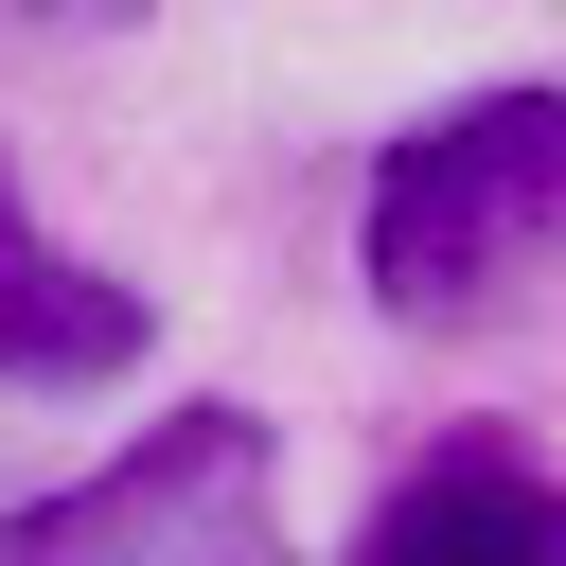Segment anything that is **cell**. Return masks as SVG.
<instances>
[{
    "label": "cell",
    "mask_w": 566,
    "mask_h": 566,
    "mask_svg": "<svg viewBox=\"0 0 566 566\" xmlns=\"http://www.w3.org/2000/svg\"><path fill=\"white\" fill-rule=\"evenodd\" d=\"M0 566H265V424L248 407L142 424L88 495L0 513Z\"/></svg>",
    "instance_id": "obj_2"
},
{
    "label": "cell",
    "mask_w": 566,
    "mask_h": 566,
    "mask_svg": "<svg viewBox=\"0 0 566 566\" xmlns=\"http://www.w3.org/2000/svg\"><path fill=\"white\" fill-rule=\"evenodd\" d=\"M531 248H566V88H478L442 124H407L371 159V212H354V265L389 318H478Z\"/></svg>",
    "instance_id": "obj_1"
},
{
    "label": "cell",
    "mask_w": 566,
    "mask_h": 566,
    "mask_svg": "<svg viewBox=\"0 0 566 566\" xmlns=\"http://www.w3.org/2000/svg\"><path fill=\"white\" fill-rule=\"evenodd\" d=\"M142 283H106V265H71L35 212H18V177H0V389H106V371H142Z\"/></svg>",
    "instance_id": "obj_3"
},
{
    "label": "cell",
    "mask_w": 566,
    "mask_h": 566,
    "mask_svg": "<svg viewBox=\"0 0 566 566\" xmlns=\"http://www.w3.org/2000/svg\"><path fill=\"white\" fill-rule=\"evenodd\" d=\"M354 566H566V495L531 478V460H424L389 513H371V548Z\"/></svg>",
    "instance_id": "obj_4"
},
{
    "label": "cell",
    "mask_w": 566,
    "mask_h": 566,
    "mask_svg": "<svg viewBox=\"0 0 566 566\" xmlns=\"http://www.w3.org/2000/svg\"><path fill=\"white\" fill-rule=\"evenodd\" d=\"M18 18H88V35H124V18H142V0H18Z\"/></svg>",
    "instance_id": "obj_5"
}]
</instances>
